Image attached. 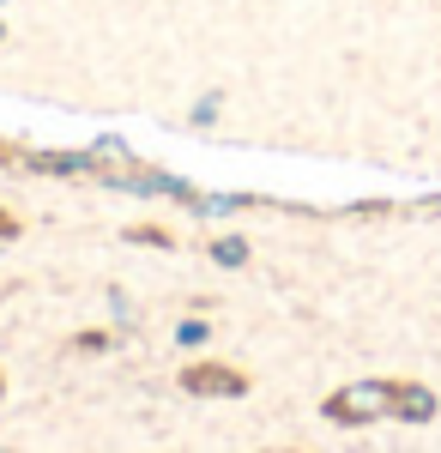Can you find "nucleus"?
<instances>
[{"mask_svg": "<svg viewBox=\"0 0 441 453\" xmlns=\"http://www.w3.org/2000/svg\"><path fill=\"white\" fill-rule=\"evenodd\" d=\"M393 399H399V381L363 375V381L327 393V399H321V418L339 423V429H363V423H387V418H393Z\"/></svg>", "mask_w": 441, "mask_h": 453, "instance_id": "obj_1", "label": "nucleus"}, {"mask_svg": "<svg viewBox=\"0 0 441 453\" xmlns=\"http://www.w3.org/2000/svg\"><path fill=\"white\" fill-rule=\"evenodd\" d=\"M248 375H242L236 363H188L182 369V393H194V399H242L248 393Z\"/></svg>", "mask_w": 441, "mask_h": 453, "instance_id": "obj_2", "label": "nucleus"}, {"mask_svg": "<svg viewBox=\"0 0 441 453\" xmlns=\"http://www.w3.org/2000/svg\"><path fill=\"white\" fill-rule=\"evenodd\" d=\"M436 411H441V399L423 381H399V399H393V418L399 423H436Z\"/></svg>", "mask_w": 441, "mask_h": 453, "instance_id": "obj_3", "label": "nucleus"}, {"mask_svg": "<svg viewBox=\"0 0 441 453\" xmlns=\"http://www.w3.org/2000/svg\"><path fill=\"white\" fill-rule=\"evenodd\" d=\"M19 164H25V170H36V175H91L85 151H25Z\"/></svg>", "mask_w": 441, "mask_h": 453, "instance_id": "obj_4", "label": "nucleus"}, {"mask_svg": "<svg viewBox=\"0 0 441 453\" xmlns=\"http://www.w3.org/2000/svg\"><path fill=\"white\" fill-rule=\"evenodd\" d=\"M188 206L200 211V218H230V211H242V206H254V194H194Z\"/></svg>", "mask_w": 441, "mask_h": 453, "instance_id": "obj_5", "label": "nucleus"}, {"mask_svg": "<svg viewBox=\"0 0 441 453\" xmlns=\"http://www.w3.org/2000/svg\"><path fill=\"white\" fill-rule=\"evenodd\" d=\"M212 260H218V266H248V242H242V236H218V242H212Z\"/></svg>", "mask_w": 441, "mask_h": 453, "instance_id": "obj_6", "label": "nucleus"}, {"mask_svg": "<svg viewBox=\"0 0 441 453\" xmlns=\"http://www.w3.org/2000/svg\"><path fill=\"white\" fill-rule=\"evenodd\" d=\"M205 339H212V326H205V320H182V326H175V345H188V350H200Z\"/></svg>", "mask_w": 441, "mask_h": 453, "instance_id": "obj_7", "label": "nucleus"}, {"mask_svg": "<svg viewBox=\"0 0 441 453\" xmlns=\"http://www.w3.org/2000/svg\"><path fill=\"white\" fill-rule=\"evenodd\" d=\"M128 242H139V248H170V230H158V224H134V230H128Z\"/></svg>", "mask_w": 441, "mask_h": 453, "instance_id": "obj_8", "label": "nucleus"}, {"mask_svg": "<svg viewBox=\"0 0 441 453\" xmlns=\"http://www.w3.org/2000/svg\"><path fill=\"white\" fill-rule=\"evenodd\" d=\"M115 345V339H109V333H79V339H73L67 350H79V357H85V350H91V357H97V350H109Z\"/></svg>", "mask_w": 441, "mask_h": 453, "instance_id": "obj_9", "label": "nucleus"}, {"mask_svg": "<svg viewBox=\"0 0 441 453\" xmlns=\"http://www.w3.org/2000/svg\"><path fill=\"white\" fill-rule=\"evenodd\" d=\"M19 230H25V224H19V211L0 206V242H19Z\"/></svg>", "mask_w": 441, "mask_h": 453, "instance_id": "obj_10", "label": "nucleus"}, {"mask_svg": "<svg viewBox=\"0 0 441 453\" xmlns=\"http://www.w3.org/2000/svg\"><path fill=\"white\" fill-rule=\"evenodd\" d=\"M212 121H218V97H200L194 104V127H212Z\"/></svg>", "mask_w": 441, "mask_h": 453, "instance_id": "obj_11", "label": "nucleus"}, {"mask_svg": "<svg viewBox=\"0 0 441 453\" xmlns=\"http://www.w3.org/2000/svg\"><path fill=\"white\" fill-rule=\"evenodd\" d=\"M260 453H303V448H260Z\"/></svg>", "mask_w": 441, "mask_h": 453, "instance_id": "obj_12", "label": "nucleus"}, {"mask_svg": "<svg viewBox=\"0 0 441 453\" xmlns=\"http://www.w3.org/2000/svg\"><path fill=\"white\" fill-rule=\"evenodd\" d=\"M0 399H6V369H0Z\"/></svg>", "mask_w": 441, "mask_h": 453, "instance_id": "obj_13", "label": "nucleus"}, {"mask_svg": "<svg viewBox=\"0 0 441 453\" xmlns=\"http://www.w3.org/2000/svg\"><path fill=\"white\" fill-rule=\"evenodd\" d=\"M0 36H6V25H0Z\"/></svg>", "mask_w": 441, "mask_h": 453, "instance_id": "obj_14", "label": "nucleus"}]
</instances>
